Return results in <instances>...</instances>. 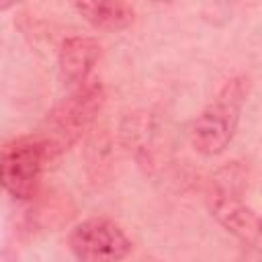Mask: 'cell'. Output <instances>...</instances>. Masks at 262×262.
Returning <instances> with one entry per match:
<instances>
[{
	"instance_id": "obj_1",
	"label": "cell",
	"mask_w": 262,
	"mask_h": 262,
	"mask_svg": "<svg viewBox=\"0 0 262 262\" xmlns=\"http://www.w3.org/2000/svg\"><path fill=\"white\" fill-rule=\"evenodd\" d=\"M102 102L104 94L100 84L84 82L72 88V92L49 113L47 129L43 131V135H37L45 145L49 158L57 151L68 149L72 143L80 139L84 129L98 115Z\"/></svg>"
},
{
	"instance_id": "obj_2",
	"label": "cell",
	"mask_w": 262,
	"mask_h": 262,
	"mask_svg": "<svg viewBox=\"0 0 262 262\" xmlns=\"http://www.w3.org/2000/svg\"><path fill=\"white\" fill-rule=\"evenodd\" d=\"M49 154L37 135L18 137L0 151V184L14 199H29L39 186Z\"/></svg>"
},
{
	"instance_id": "obj_3",
	"label": "cell",
	"mask_w": 262,
	"mask_h": 262,
	"mask_svg": "<svg viewBox=\"0 0 262 262\" xmlns=\"http://www.w3.org/2000/svg\"><path fill=\"white\" fill-rule=\"evenodd\" d=\"M242 98H244V86L239 82H231L227 84L219 100L209 104L196 117V121L192 123L190 139L199 154L217 156L229 145L237 127Z\"/></svg>"
},
{
	"instance_id": "obj_4",
	"label": "cell",
	"mask_w": 262,
	"mask_h": 262,
	"mask_svg": "<svg viewBox=\"0 0 262 262\" xmlns=\"http://www.w3.org/2000/svg\"><path fill=\"white\" fill-rule=\"evenodd\" d=\"M70 250L78 262H121L131 252V239L115 221L90 217L72 229Z\"/></svg>"
},
{
	"instance_id": "obj_5",
	"label": "cell",
	"mask_w": 262,
	"mask_h": 262,
	"mask_svg": "<svg viewBox=\"0 0 262 262\" xmlns=\"http://www.w3.org/2000/svg\"><path fill=\"white\" fill-rule=\"evenodd\" d=\"M211 213L235 237L250 244L252 248H258V244H260V219L250 207H246V203H242L239 194L213 190Z\"/></svg>"
},
{
	"instance_id": "obj_6",
	"label": "cell",
	"mask_w": 262,
	"mask_h": 262,
	"mask_svg": "<svg viewBox=\"0 0 262 262\" xmlns=\"http://www.w3.org/2000/svg\"><path fill=\"white\" fill-rule=\"evenodd\" d=\"M102 47L96 39L92 37H70L61 43L59 55H57V66H59V76L63 84L70 88H76L84 82H88V76L96 61L100 59Z\"/></svg>"
},
{
	"instance_id": "obj_7",
	"label": "cell",
	"mask_w": 262,
	"mask_h": 262,
	"mask_svg": "<svg viewBox=\"0 0 262 262\" xmlns=\"http://www.w3.org/2000/svg\"><path fill=\"white\" fill-rule=\"evenodd\" d=\"M74 8L96 29L102 31H123L127 29L133 18L135 10L127 2L106 0V2H76Z\"/></svg>"
}]
</instances>
